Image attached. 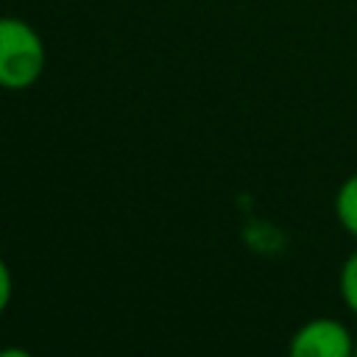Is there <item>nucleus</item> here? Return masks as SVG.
I'll return each instance as SVG.
<instances>
[{"mask_svg":"<svg viewBox=\"0 0 357 357\" xmlns=\"http://www.w3.org/2000/svg\"><path fill=\"white\" fill-rule=\"evenodd\" d=\"M335 218L340 223L343 231H349L351 237H357V173L349 176L335 195Z\"/></svg>","mask_w":357,"mask_h":357,"instance_id":"nucleus-3","label":"nucleus"},{"mask_svg":"<svg viewBox=\"0 0 357 357\" xmlns=\"http://www.w3.org/2000/svg\"><path fill=\"white\" fill-rule=\"evenodd\" d=\"M287 351L293 357H349L354 354V337L337 318H312L290 335Z\"/></svg>","mask_w":357,"mask_h":357,"instance_id":"nucleus-2","label":"nucleus"},{"mask_svg":"<svg viewBox=\"0 0 357 357\" xmlns=\"http://www.w3.org/2000/svg\"><path fill=\"white\" fill-rule=\"evenodd\" d=\"M11 293H14V279H11V271H8L6 259L0 257V315L8 310V304H11Z\"/></svg>","mask_w":357,"mask_h":357,"instance_id":"nucleus-5","label":"nucleus"},{"mask_svg":"<svg viewBox=\"0 0 357 357\" xmlns=\"http://www.w3.org/2000/svg\"><path fill=\"white\" fill-rule=\"evenodd\" d=\"M47 64V50L39 31L20 17H0V89L33 86Z\"/></svg>","mask_w":357,"mask_h":357,"instance_id":"nucleus-1","label":"nucleus"},{"mask_svg":"<svg viewBox=\"0 0 357 357\" xmlns=\"http://www.w3.org/2000/svg\"><path fill=\"white\" fill-rule=\"evenodd\" d=\"M354 354H357V337H354Z\"/></svg>","mask_w":357,"mask_h":357,"instance_id":"nucleus-6","label":"nucleus"},{"mask_svg":"<svg viewBox=\"0 0 357 357\" xmlns=\"http://www.w3.org/2000/svg\"><path fill=\"white\" fill-rule=\"evenodd\" d=\"M337 287H340V298L343 304L357 315V251H351L340 268V279H337Z\"/></svg>","mask_w":357,"mask_h":357,"instance_id":"nucleus-4","label":"nucleus"}]
</instances>
